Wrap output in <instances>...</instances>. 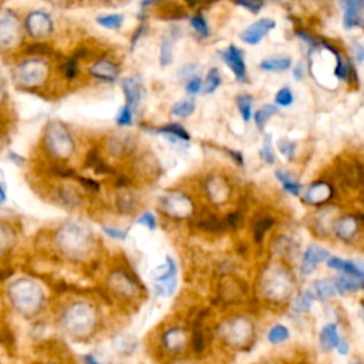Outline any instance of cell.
I'll return each instance as SVG.
<instances>
[{"label": "cell", "mask_w": 364, "mask_h": 364, "mask_svg": "<svg viewBox=\"0 0 364 364\" xmlns=\"http://www.w3.org/2000/svg\"><path fill=\"white\" fill-rule=\"evenodd\" d=\"M346 8L344 12V27L346 29H354L363 26V8L364 3L360 0H353V2H344L341 3Z\"/></svg>", "instance_id": "4fadbf2b"}, {"label": "cell", "mask_w": 364, "mask_h": 364, "mask_svg": "<svg viewBox=\"0 0 364 364\" xmlns=\"http://www.w3.org/2000/svg\"><path fill=\"white\" fill-rule=\"evenodd\" d=\"M160 62H161L162 66H168L172 62V42L169 39H164L162 40Z\"/></svg>", "instance_id": "60d3db41"}, {"label": "cell", "mask_w": 364, "mask_h": 364, "mask_svg": "<svg viewBox=\"0 0 364 364\" xmlns=\"http://www.w3.org/2000/svg\"><path fill=\"white\" fill-rule=\"evenodd\" d=\"M221 86V74L217 67L210 69L206 74L205 84H204V93L206 94H213L218 87Z\"/></svg>", "instance_id": "4dcf8cb0"}, {"label": "cell", "mask_w": 364, "mask_h": 364, "mask_svg": "<svg viewBox=\"0 0 364 364\" xmlns=\"http://www.w3.org/2000/svg\"><path fill=\"white\" fill-rule=\"evenodd\" d=\"M276 111H278V108H276L275 106H272V104H266V106H263L262 108H259V110L256 111V114H255L256 125H258L259 128H263L265 124L275 116Z\"/></svg>", "instance_id": "1f68e13d"}, {"label": "cell", "mask_w": 364, "mask_h": 364, "mask_svg": "<svg viewBox=\"0 0 364 364\" xmlns=\"http://www.w3.org/2000/svg\"><path fill=\"white\" fill-rule=\"evenodd\" d=\"M195 111V100L194 99H185L178 101L174 107H172V114L177 117H189L191 114Z\"/></svg>", "instance_id": "83f0119b"}, {"label": "cell", "mask_w": 364, "mask_h": 364, "mask_svg": "<svg viewBox=\"0 0 364 364\" xmlns=\"http://www.w3.org/2000/svg\"><path fill=\"white\" fill-rule=\"evenodd\" d=\"M291 66L292 60L289 57H271V59L260 62V69L265 71H284L291 69Z\"/></svg>", "instance_id": "cb8c5ba5"}, {"label": "cell", "mask_w": 364, "mask_h": 364, "mask_svg": "<svg viewBox=\"0 0 364 364\" xmlns=\"http://www.w3.org/2000/svg\"><path fill=\"white\" fill-rule=\"evenodd\" d=\"M103 231L112 239H117V241H125L127 239V231H121V229H117V228H111V226H107L104 225L103 226Z\"/></svg>", "instance_id": "bcb514c9"}, {"label": "cell", "mask_w": 364, "mask_h": 364, "mask_svg": "<svg viewBox=\"0 0 364 364\" xmlns=\"http://www.w3.org/2000/svg\"><path fill=\"white\" fill-rule=\"evenodd\" d=\"M138 225H145L147 228H149L151 231H156L157 229V218L154 217L152 213H145L143 214L138 219H137Z\"/></svg>", "instance_id": "ee69618b"}, {"label": "cell", "mask_w": 364, "mask_h": 364, "mask_svg": "<svg viewBox=\"0 0 364 364\" xmlns=\"http://www.w3.org/2000/svg\"><path fill=\"white\" fill-rule=\"evenodd\" d=\"M164 344L168 350H180L185 344V335L181 329H171L164 335Z\"/></svg>", "instance_id": "603a6c76"}, {"label": "cell", "mask_w": 364, "mask_h": 364, "mask_svg": "<svg viewBox=\"0 0 364 364\" xmlns=\"http://www.w3.org/2000/svg\"><path fill=\"white\" fill-rule=\"evenodd\" d=\"M197 69H195V66H193V64H188V66H185V67H181V71H180V74L182 75V77H186V75L189 74L191 75V77L189 79H193L194 77V71H195Z\"/></svg>", "instance_id": "11a10c76"}, {"label": "cell", "mask_w": 364, "mask_h": 364, "mask_svg": "<svg viewBox=\"0 0 364 364\" xmlns=\"http://www.w3.org/2000/svg\"><path fill=\"white\" fill-rule=\"evenodd\" d=\"M276 104L282 106V107H289L293 103V94L291 91V88H280L279 93L276 94V99H275Z\"/></svg>", "instance_id": "ab89813d"}, {"label": "cell", "mask_w": 364, "mask_h": 364, "mask_svg": "<svg viewBox=\"0 0 364 364\" xmlns=\"http://www.w3.org/2000/svg\"><path fill=\"white\" fill-rule=\"evenodd\" d=\"M21 43V25L10 10L0 12V49L9 50Z\"/></svg>", "instance_id": "8992f818"}, {"label": "cell", "mask_w": 364, "mask_h": 364, "mask_svg": "<svg viewBox=\"0 0 364 364\" xmlns=\"http://www.w3.org/2000/svg\"><path fill=\"white\" fill-rule=\"evenodd\" d=\"M263 2H238L236 6L245 8L247 10H251L252 13H259V10L263 8Z\"/></svg>", "instance_id": "f907efd6"}, {"label": "cell", "mask_w": 364, "mask_h": 364, "mask_svg": "<svg viewBox=\"0 0 364 364\" xmlns=\"http://www.w3.org/2000/svg\"><path fill=\"white\" fill-rule=\"evenodd\" d=\"M359 229H360V221L353 215L339 219L337 223L335 225V232L337 238L343 241H352L357 235Z\"/></svg>", "instance_id": "5bb4252c"}, {"label": "cell", "mask_w": 364, "mask_h": 364, "mask_svg": "<svg viewBox=\"0 0 364 364\" xmlns=\"http://www.w3.org/2000/svg\"><path fill=\"white\" fill-rule=\"evenodd\" d=\"M221 56L225 64L235 74V77L239 82H246V66L243 62L242 51L236 46L231 45L225 51L221 53Z\"/></svg>", "instance_id": "30bf717a"}, {"label": "cell", "mask_w": 364, "mask_h": 364, "mask_svg": "<svg viewBox=\"0 0 364 364\" xmlns=\"http://www.w3.org/2000/svg\"><path fill=\"white\" fill-rule=\"evenodd\" d=\"M272 225H274V221H272L271 218H263V219H260V221L256 223V226H255V242H256V243H259V242L263 239L266 231H267V229H269Z\"/></svg>", "instance_id": "f35d334b"}, {"label": "cell", "mask_w": 364, "mask_h": 364, "mask_svg": "<svg viewBox=\"0 0 364 364\" xmlns=\"http://www.w3.org/2000/svg\"><path fill=\"white\" fill-rule=\"evenodd\" d=\"M336 286V291L341 292V293H348V292H356L359 289H361L363 286V279H357L349 275H343L339 276L335 282Z\"/></svg>", "instance_id": "44dd1931"}, {"label": "cell", "mask_w": 364, "mask_h": 364, "mask_svg": "<svg viewBox=\"0 0 364 364\" xmlns=\"http://www.w3.org/2000/svg\"><path fill=\"white\" fill-rule=\"evenodd\" d=\"M260 157L267 164H274L275 162V156H274V149H272V138L271 136H266L262 149H260Z\"/></svg>", "instance_id": "74e56055"}, {"label": "cell", "mask_w": 364, "mask_h": 364, "mask_svg": "<svg viewBox=\"0 0 364 364\" xmlns=\"http://www.w3.org/2000/svg\"><path fill=\"white\" fill-rule=\"evenodd\" d=\"M57 242L63 252L75 255L84 251V247L88 245V236L82 226L70 223L60 229Z\"/></svg>", "instance_id": "5b68a950"}, {"label": "cell", "mask_w": 364, "mask_h": 364, "mask_svg": "<svg viewBox=\"0 0 364 364\" xmlns=\"http://www.w3.org/2000/svg\"><path fill=\"white\" fill-rule=\"evenodd\" d=\"M26 30L32 37L42 39L53 32V21L46 12L36 10L26 17Z\"/></svg>", "instance_id": "ba28073f"}, {"label": "cell", "mask_w": 364, "mask_h": 364, "mask_svg": "<svg viewBox=\"0 0 364 364\" xmlns=\"http://www.w3.org/2000/svg\"><path fill=\"white\" fill-rule=\"evenodd\" d=\"M363 57H364V51H363V47L360 45H357V60L361 62L363 60Z\"/></svg>", "instance_id": "6125c7cd"}, {"label": "cell", "mask_w": 364, "mask_h": 364, "mask_svg": "<svg viewBox=\"0 0 364 364\" xmlns=\"http://www.w3.org/2000/svg\"><path fill=\"white\" fill-rule=\"evenodd\" d=\"M276 178L280 181L284 191H287V193L298 197L300 194V184L292 178V175L287 174V172L282 171V169H278L276 171Z\"/></svg>", "instance_id": "4316f807"}, {"label": "cell", "mask_w": 364, "mask_h": 364, "mask_svg": "<svg viewBox=\"0 0 364 364\" xmlns=\"http://www.w3.org/2000/svg\"><path fill=\"white\" fill-rule=\"evenodd\" d=\"M206 191H208L209 198L217 204H221L228 198V188H226L225 182L217 177L210 178L206 182Z\"/></svg>", "instance_id": "d6986e66"}, {"label": "cell", "mask_w": 364, "mask_h": 364, "mask_svg": "<svg viewBox=\"0 0 364 364\" xmlns=\"http://www.w3.org/2000/svg\"><path fill=\"white\" fill-rule=\"evenodd\" d=\"M152 276H154L156 282H164V280H169V279H175V276H177L175 262L168 256L165 265H162L161 267H158V269H156L154 272H152Z\"/></svg>", "instance_id": "d4e9b609"}, {"label": "cell", "mask_w": 364, "mask_h": 364, "mask_svg": "<svg viewBox=\"0 0 364 364\" xmlns=\"http://www.w3.org/2000/svg\"><path fill=\"white\" fill-rule=\"evenodd\" d=\"M313 300H315V295L311 291L302 292L293 303V311L298 313L309 311L311 306L313 304Z\"/></svg>", "instance_id": "f1b7e54d"}, {"label": "cell", "mask_w": 364, "mask_h": 364, "mask_svg": "<svg viewBox=\"0 0 364 364\" xmlns=\"http://www.w3.org/2000/svg\"><path fill=\"white\" fill-rule=\"evenodd\" d=\"M123 90H124V95H125V100H127V107L131 108H137L140 100H141V93H143V87H141V82L138 77H128L123 82Z\"/></svg>", "instance_id": "9a60e30c"}, {"label": "cell", "mask_w": 364, "mask_h": 364, "mask_svg": "<svg viewBox=\"0 0 364 364\" xmlns=\"http://www.w3.org/2000/svg\"><path fill=\"white\" fill-rule=\"evenodd\" d=\"M328 266L332 267V269H336V271H343L344 275H349V276H353L357 279H363V271L354 262L344 260V259H340L336 256H329L328 258Z\"/></svg>", "instance_id": "ac0fdd59"}, {"label": "cell", "mask_w": 364, "mask_h": 364, "mask_svg": "<svg viewBox=\"0 0 364 364\" xmlns=\"http://www.w3.org/2000/svg\"><path fill=\"white\" fill-rule=\"evenodd\" d=\"M296 34L300 37V39H303L306 43H308V45L312 46V47H316V46L319 45V40L316 39V37H313V36L309 34V33H306V32H303V30H298Z\"/></svg>", "instance_id": "816d5d0a"}, {"label": "cell", "mask_w": 364, "mask_h": 364, "mask_svg": "<svg viewBox=\"0 0 364 364\" xmlns=\"http://www.w3.org/2000/svg\"><path fill=\"white\" fill-rule=\"evenodd\" d=\"M249 335H252V326L243 319H236L229 324V339H232L235 344H242L249 339Z\"/></svg>", "instance_id": "e0dca14e"}, {"label": "cell", "mask_w": 364, "mask_h": 364, "mask_svg": "<svg viewBox=\"0 0 364 364\" xmlns=\"http://www.w3.org/2000/svg\"><path fill=\"white\" fill-rule=\"evenodd\" d=\"M156 291L160 296L168 298L172 293L175 292L177 289V279H169V280H164V282H156Z\"/></svg>", "instance_id": "d590c367"}, {"label": "cell", "mask_w": 364, "mask_h": 364, "mask_svg": "<svg viewBox=\"0 0 364 364\" xmlns=\"http://www.w3.org/2000/svg\"><path fill=\"white\" fill-rule=\"evenodd\" d=\"M144 33H147V26L143 23L140 27H138V30H136V33H134V36H132V39H131V49L134 50V49H136V45H137V42L141 39V37L144 36Z\"/></svg>", "instance_id": "f5cc1de1"}, {"label": "cell", "mask_w": 364, "mask_h": 364, "mask_svg": "<svg viewBox=\"0 0 364 364\" xmlns=\"http://www.w3.org/2000/svg\"><path fill=\"white\" fill-rule=\"evenodd\" d=\"M27 51L32 53V54H36V56H39V54L40 56H46V54L53 53V50L49 46H46V45H32L27 49Z\"/></svg>", "instance_id": "681fc988"}, {"label": "cell", "mask_w": 364, "mask_h": 364, "mask_svg": "<svg viewBox=\"0 0 364 364\" xmlns=\"http://www.w3.org/2000/svg\"><path fill=\"white\" fill-rule=\"evenodd\" d=\"M62 323L67 333L74 337H83L93 330L95 315L91 306L86 303H74L66 309Z\"/></svg>", "instance_id": "7a4b0ae2"}, {"label": "cell", "mask_w": 364, "mask_h": 364, "mask_svg": "<svg viewBox=\"0 0 364 364\" xmlns=\"http://www.w3.org/2000/svg\"><path fill=\"white\" fill-rule=\"evenodd\" d=\"M226 152L229 156H231L234 158V161L238 164V165H243V156L242 152L239 151H232V149H226Z\"/></svg>", "instance_id": "db71d44e"}, {"label": "cell", "mask_w": 364, "mask_h": 364, "mask_svg": "<svg viewBox=\"0 0 364 364\" xmlns=\"http://www.w3.org/2000/svg\"><path fill=\"white\" fill-rule=\"evenodd\" d=\"M279 151L282 152V154L287 158V160H292L293 158V152H295V148H296V144L293 141H289V140H280L279 144Z\"/></svg>", "instance_id": "7bdbcfd3"}, {"label": "cell", "mask_w": 364, "mask_h": 364, "mask_svg": "<svg viewBox=\"0 0 364 364\" xmlns=\"http://www.w3.org/2000/svg\"><path fill=\"white\" fill-rule=\"evenodd\" d=\"M315 291H316V295L320 300H328V299L336 296V293H337L335 282H332L329 279L317 280L315 283Z\"/></svg>", "instance_id": "484cf974"}, {"label": "cell", "mask_w": 364, "mask_h": 364, "mask_svg": "<svg viewBox=\"0 0 364 364\" xmlns=\"http://www.w3.org/2000/svg\"><path fill=\"white\" fill-rule=\"evenodd\" d=\"M46 148L54 158L67 160L74 151V141L69 130L62 124L53 121L46 128Z\"/></svg>", "instance_id": "277c9868"}, {"label": "cell", "mask_w": 364, "mask_h": 364, "mask_svg": "<svg viewBox=\"0 0 364 364\" xmlns=\"http://www.w3.org/2000/svg\"><path fill=\"white\" fill-rule=\"evenodd\" d=\"M117 124L121 125V127H125V125H131L132 124V114H131V110L124 106L120 112H119V116H117Z\"/></svg>", "instance_id": "f6af8a7d"}, {"label": "cell", "mask_w": 364, "mask_h": 364, "mask_svg": "<svg viewBox=\"0 0 364 364\" xmlns=\"http://www.w3.org/2000/svg\"><path fill=\"white\" fill-rule=\"evenodd\" d=\"M267 339L272 344H279L283 343L284 340L289 339V330H287L284 326L282 324H276L274 328L269 330V335H267Z\"/></svg>", "instance_id": "e575fe53"}, {"label": "cell", "mask_w": 364, "mask_h": 364, "mask_svg": "<svg viewBox=\"0 0 364 364\" xmlns=\"http://www.w3.org/2000/svg\"><path fill=\"white\" fill-rule=\"evenodd\" d=\"M6 99V87H5V82L2 79V75H0V104H2Z\"/></svg>", "instance_id": "91938a15"}, {"label": "cell", "mask_w": 364, "mask_h": 364, "mask_svg": "<svg viewBox=\"0 0 364 364\" xmlns=\"http://www.w3.org/2000/svg\"><path fill=\"white\" fill-rule=\"evenodd\" d=\"M79 181L84 185V186H87L88 189H93V191H99V184L97 182H95V181H93V180H87V178H79Z\"/></svg>", "instance_id": "9f6ffc18"}, {"label": "cell", "mask_w": 364, "mask_h": 364, "mask_svg": "<svg viewBox=\"0 0 364 364\" xmlns=\"http://www.w3.org/2000/svg\"><path fill=\"white\" fill-rule=\"evenodd\" d=\"M191 25H193V27L202 36V37H206L209 36V27H208V23L205 19L201 16V14H195L193 19H191Z\"/></svg>", "instance_id": "b9f144b4"}, {"label": "cell", "mask_w": 364, "mask_h": 364, "mask_svg": "<svg viewBox=\"0 0 364 364\" xmlns=\"http://www.w3.org/2000/svg\"><path fill=\"white\" fill-rule=\"evenodd\" d=\"M63 71H64V74H66V77H67L69 80L74 79V77H75V75H77V73H79V66H77V60H75V59H71V60H69V62L66 63V66L63 67Z\"/></svg>", "instance_id": "7dc6e473"}, {"label": "cell", "mask_w": 364, "mask_h": 364, "mask_svg": "<svg viewBox=\"0 0 364 364\" xmlns=\"http://www.w3.org/2000/svg\"><path fill=\"white\" fill-rule=\"evenodd\" d=\"M333 197V188L328 182H315L306 191L304 201L311 205H323Z\"/></svg>", "instance_id": "7c38bea8"}, {"label": "cell", "mask_w": 364, "mask_h": 364, "mask_svg": "<svg viewBox=\"0 0 364 364\" xmlns=\"http://www.w3.org/2000/svg\"><path fill=\"white\" fill-rule=\"evenodd\" d=\"M161 204L165 213L174 218H186L193 214L194 210V205L191 202V199L184 194L178 193L168 194L165 198H162Z\"/></svg>", "instance_id": "52a82bcc"}, {"label": "cell", "mask_w": 364, "mask_h": 364, "mask_svg": "<svg viewBox=\"0 0 364 364\" xmlns=\"http://www.w3.org/2000/svg\"><path fill=\"white\" fill-rule=\"evenodd\" d=\"M90 74L106 82H116L120 71L117 66L111 63L110 60H99L97 63H94L90 67Z\"/></svg>", "instance_id": "2e32d148"}, {"label": "cell", "mask_w": 364, "mask_h": 364, "mask_svg": "<svg viewBox=\"0 0 364 364\" xmlns=\"http://www.w3.org/2000/svg\"><path fill=\"white\" fill-rule=\"evenodd\" d=\"M201 79L198 77V75H194L193 79H189V82L186 83V91L188 94H197L199 90H201Z\"/></svg>", "instance_id": "c3c4849f"}, {"label": "cell", "mask_w": 364, "mask_h": 364, "mask_svg": "<svg viewBox=\"0 0 364 364\" xmlns=\"http://www.w3.org/2000/svg\"><path fill=\"white\" fill-rule=\"evenodd\" d=\"M50 73L47 62L43 59H30L19 64L13 71V79L17 86L23 88H33L42 86Z\"/></svg>", "instance_id": "3957f363"}, {"label": "cell", "mask_w": 364, "mask_h": 364, "mask_svg": "<svg viewBox=\"0 0 364 364\" xmlns=\"http://www.w3.org/2000/svg\"><path fill=\"white\" fill-rule=\"evenodd\" d=\"M9 298L14 309L23 316H34L42 309L45 295L42 287L30 279H19L9 286Z\"/></svg>", "instance_id": "6da1fadb"}, {"label": "cell", "mask_w": 364, "mask_h": 364, "mask_svg": "<svg viewBox=\"0 0 364 364\" xmlns=\"http://www.w3.org/2000/svg\"><path fill=\"white\" fill-rule=\"evenodd\" d=\"M337 350L340 354H348L349 352V344L344 341V340H340L339 344H337Z\"/></svg>", "instance_id": "680465c9"}, {"label": "cell", "mask_w": 364, "mask_h": 364, "mask_svg": "<svg viewBox=\"0 0 364 364\" xmlns=\"http://www.w3.org/2000/svg\"><path fill=\"white\" fill-rule=\"evenodd\" d=\"M6 201V194H5V189L0 186V204H3Z\"/></svg>", "instance_id": "be15d7a7"}, {"label": "cell", "mask_w": 364, "mask_h": 364, "mask_svg": "<svg viewBox=\"0 0 364 364\" xmlns=\"http://www.w3.org/2000/svg\"><path fill=\"white\" fill-rule=\"evenodd\" d=\"M328 258H329V252L326 251V249H323L317 245H311L308 247V251L304 252V256H303V260L300 265L302 275L312 274L316 269V266Z\"/></svg>", "instance_id": "8fae6325"}, {"label": "cell", "mask_w": 364, "mask_h": 364, "mask_svg": "<svg viewBox=\"0 0 364 364\" xmlns=\"http://www.w3.org/2000/svg\"><path fill=\"white\" fill-rule=\"evenodd\" d=\"M276 27V23L275 21H272V19H260V21L252 23L251 26H247L242 33H241V39L247 43V45H258L265 34L275 29Z\"/></svg>", "instance_id": "9c48e42d"}, {"label": "cell", "mask_w": 364, "mask_h": 364, "mask_svg": "<svg viewBox=\"0 0 364 364\" xmlns=\"http://www.w3.org/2000/svg\"><path fill=\"white\" fill-rule=\"evenodd\" d=\"M340 341L339 333H337V324L332 323L328 324L326 328L321 330L320 335V343L324 350H332L335 348H337V344Z\"/></svg>", "instance_id": "ffe728a7"}, {"label": "cell", "mask_w": 364, "mask_h": 364, "mask_svg": "<svg viewBox=\"0 0 364 364\" xmlns=\"http://www.w3.org/2000/svg\"><path fill=\"white\" fill-rule=\"evenodd\" d=\"M157 132L162 134V136H165L167 138H169L172 141H177V140L189 141V134L180 124H168V125H165L162 128H158Z\"/></svg>", "instance_id": "7402d4cb"}, {"label": "cell", "mask_w": 364, "mask_h": 364, "mask_svg": "<svg viewBox=\"0 0 364 364\" xmlns=\"http://www.w3.org/2000/svg\"><path fill=\"white\" fill-rule=\"evenodd\" d=\"M117 206L120 208L121 213L130 214V213H132L134 208H136V199H134V197L131 195V193L121 194L117 198Z\"/></svg>", "instance_id": "8d00e7d4"}, {"label": "cell", "mask_w": 364, "mask_h": 364, "mask_svg": "<svg viewBox=\"0 0 364 364\" xmlns=\"http://www.w3.org/2000/svg\"><path fill=\"white\" fill-rule=\"evenodd\" d=\"M252 101H254L252 97L247 94H242L236 99L239 112H241L243 121H246V123L251 120V116H252Z\"/></svg>", "instance_id": "d6a6232c"}, {"label": "cell", "mask_w": 364, "mask_h": 364, "mask_svg": "<svg viewBox=\"0 0 364 364\" xmlns=\"http://www.w3.org/2000/svg\"><path fill=\"white\" fill-rule=\"evenodd\" d=\"M123 21H124V17L120 13H112V14H106V16H99L97 17V22L103 27H107V29H111V30L121 27Z\"/></svg>", "instance_id": "836d02e7"}, {"label": "cell", "mask_w": 364, "mask_h": 364, "mask_svg": "<svg viewBox=\"0 0 364 364\" xmlns=\"http://www.w3.org/2000/svg\"><path fill=\"white\" fill-rule=\"evenodd\" d=\"M303 74H304V64H303V63H299V64L296 66V69L293 70V77H295L296 80H302Z\"/></svg>", "instance_id": "6f0895ef"}, {"label": "cell", "mask_w": 364, "mask_h": 364, "mask_svg": "<svg viewBox=\"0 0 364 364\" xmlns=\"http://www.w3.org/2000/svg\"><path fill=\"white\" fill-rule=\"evenodd\" d=\"M84 361H86V364H100L93 356H86Z\"/></svg>", "instance_id": "94428289"}, {"label": "cell", "mask_w": 364, "mask_h": 364, "mask_svg": "<svg viewBox=\"0 0 364 364\" xmlns=\"http://www.w3.org/2000/svg\"><path fill=\"white\" fill-rule=\"evenodd\" d=\"M14 241V234L12 228L5 223H0V254L8 252Z\"/></svg>", "instance_id": "f546056e"}]
</instances>
